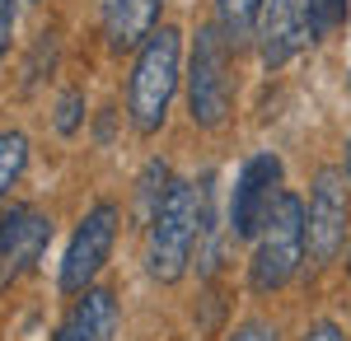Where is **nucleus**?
Masks as SVG:
<instances>
[{"instance_id": "obj_1", "label": "nucleus", "mask_w": 351, "mask_h": 341, "mask_svg": "<svg viewBox=\"0 0 351 341\" xmlns=\"http://www.w3.org/2000/svg\"><path fill=\"white\" fill-rule=\"evenodd\" d=\"M183 89V28L160 24L136 47L127 75V122L136 136H160L169 108Z\"/></svg>"}, {"instance_id": "obj_2", "label": "nucleus", "mask_w": 351, "mask_h": 341, "mask_svg": "<svg viewBox=\"0 0 351 341\" xmlns=\"http://www.w3.org/2000/svg\"><path fill=\"white\" fill-rule=\"evenodd\" d=\"M202 234V183L173 178L160 210L145 225V276L155 286H178L197 257Z\"/></svg>"}, {"instance_id": "obj_3", "label": "nucleus", "mask_w": 351, "mask_h": 341, "mask_svg": "<svg viewBox=\"0 0 351 341\" xmlns=\"http://www.w3.org/2000/svg\"><path fill=\"white\" fill-rule=\"evenodd\" d=\"M304 257H309V201L286 187L276 210H271L267 225H263V234L253 238V253H248V290L258 299L281 294L300 276Z\"/></svg>"}, {"instance_id": "obj_4", "label": "nucleus", "mask_w": 351, "mask_h": 341, "mask_svg": "<svg viewBox=\"0 0 351 341\" xmlns=\"http://www.w3.org/2000/svg\"><path fill=\"white\" fill-rule=\"evenodd\" d=\"M183 89H188V117L197 131H220L230 122V112H234V47L220 38L216 24L197 28Z\"/></svg>"}, {"instance_id": "obj_5", "label": "nucleus", "mask_w": 351, "mask_h": 341, "mask_svg": "<svg viewBox=\"0 0 351 341\" xmlns=\"http://www.w3.org/2000/svg\"><path fill=\"white\" fill-rule=\"evenodd\" d=\"M117 229H122V206L117 201H94V206L80 215L75 234L61 253V271H56V290L66 299L84 294L89 286H99L104 266L112 262V248H117Z\"/></svg>"}, {"instance_id": "obj_6", "label": "nucleus", "mask_w": 351, "mask_h": 341, "mask_svg": "<svg viewBox=\"0 0 351 341\" xmlns=\"http://www.w3.org/2000/svg\"><path fill=\"white\" fill-rule=\"evenodd\" d=\"M281 192H286V164H281V155L258 150V155L243 159L234 192H230V238L234 243H253L263 234L267 215L276 210Z\"/></svg>"}, {"instance_id": "obj_7", "label": "nucleus", "mask_w": 351, "mask_h": 341, "mask_svg": "<svg viewBox=\"0 0 351 341\" xmlns=\"http://www.w3.org/2000/svg\"><path fill=\"white\" fill-rule=\"evenodd\" d=\"M52 243V215L33 201H5L0 206V290H14L24 276L38 271Z\"/></svg>"}, {"instance_id": "obj_8", "label": "nucleus", "mask_w": 351, "mask_h": 341, "mask_svg": "<svg viewBox=\"0 0 351 341\" xmlns=\"http://www.w3.org/2000/svg\"><path fill=\"white\" fill-rule=\"evenodd\" d=\"M342 168H319L309 183V262L332 266L347 248L351 225V192Z\"/></svg>"}, {"instance_id": "obj_9", "label": "nucleus", "mask_w": 351, "mask_h": 341, "mask_svg": "<svg viewBox=\"0 0 351 341\" xmlns=\"http://www.w3.org/2000/svg\"><path fill=\"white\" fill-rule=\"evenodd\" d=\"M314 42V14L309 0H267L263 24H258V56L267 71H281Z\"/></svg>"}, {"instance_id": "obj_10", "label": "nucleus", "mask_w": 351, "mask_h": 341, "mask_svg": "<svg viewBox=\"0 0 351 341\" xmlns=\"http://www.w3.org/2000/svg\"><path fill=\"white\" fill-rule=\"evenodd\" d=\"M122 327V309H117V290L112 286H89L84 294L71 299L66 318L56 323L52 341H112Z\"/></svg>"}, {"instance_id": "obj_11", "label": "nucleus", "mask_w": 351, "mask_h": 341, "mask_svg": "<svg viewBox=\"0 0 351 341\" xmlns=\"http://www.w3.org/2000/svg\"><path fill=\"white\" fill-rule=\"evenodd\" d=\"M164 0H108L104 10V38L112 52H132L141 47L155 28H160Z\"/></svg>"}, {"instance_id": "obj_12", "label": "nucleus", "mask_w": 351, "mask_h": 341, "mask_svg": "<svg viewBox=\"0 0 351 341\" xmlns=\"http://www.w3.org/2000/svg\"><path fill=\"white\" fill-rule=\"evenodd\" d=\"M263 10H267V0H211V24H216L220 38L239 52L248 42H258Z\"/></svg>"}, {"instance_id": "obj_13", "label": "nucleus", "mask_w": 351, "mask_h": 341, "mask_svg": "<svg viewBox=\"0 0 351 341\" xmlns=\"http://www.w3.org/2000/svg\"><path fill=\"white\" fill-rule=\"evenodd\" d=\"M24 168H28V136L10 127V131H0V206H5L10 192L19 187Z\"/></svg>"}, {"instance_id": "obj_14", "label": "nucleus", "mask_w": 351, "mask_h": 341, "mask_svg": "<svg viewBox=\"0 0 351 341\" xmlns=\"http://www.w3.org/2000/svg\"><path fill=\"white\" fill-rule=\"evenodd\" d=\"M169 183H173L169 164H164V159H150V164H145V173L136 178V215H141V225H150V215L160 210Z\"/></svg>"}, {"instance_id": "obj_15", "label": "nucleus", "mask_w": 351, "mask_h": 341, "mask_svg": "<svg viewBox=\"0 0 351 341\" xmlns=\"http://www.w3.org/2000/svg\"><path fill=\"white\" fill-rule=\"evenodd\" d=\"M52 127L61 140H75L84 131V89H61V99L52 108Z\"/></svg>"}, {"instance_id": "obj_16", "label": "nucleus", "mask_w": 351, "mask_h": 341, "mask_svg": "<svg viewBox=\"0 0 351 341\" xmlns=\"http://www.w3.org/2000/svg\"><path fill=\"white\" fill-rule=\"evenodd\" d=\"M309 14H314V42H324L347 24L351 0H309Z\"/></svg>"}, {"instance_id": "obj_17", "label": "nucleus", "mask_w": 351, "mask_h": 341, "mask_svg": "<svg viewBox=\"0 0 351 341\" xmlns=\"http://www.w3.org/2000/svg\"><path fill=\"white\" fill-rule=\"evenodd\" d=\"M225 341H276V327H271L267 318H243V323L230 327Z\"/></svg>"}, {"instance_id": "obj_18", "label": "nucleus", "mask_w": 351, "mask_h": 341, "mask_svg": "<svg viewBox=\"0 0 351 341\" xmlns=\"http://www.w3.org/2000/svg\"><path fill=\"white\" fill-rule=\"evenodd\" d=\"M14 28H19V0H0V66L14 47Z\"/></svg>"}, {"instance_id": "obj_19", "label": "nucleus", "mask_w": 351, "mask_h": 341, "mask_svg": "<svg viewBox=\"0 0 351 341\" xmlns=\"http://www.w3.org/2000/svg\"><path fill=\"white\" fill-rule=\"evenodd\" d=\"M304 341H347V332H342V323H332V318H319V323H309Z\"/></svg>"}, {"instance_id": "obj_20", "label": "nucleus", "mask_w": 351, "mask_h": 341, "mask_svg": "<svg viewBox=\"0 0 351 341\" xmlns=\"http://www.w3.org/2000/svg\"><path fill=\"white\" fill-rule=\"evenodd\" d=\"M342 173H347V183H351V136H347V159H342Z\"/></svg>"}, {"instance_id": "obj_21", "label": "nucleus", "mask_w": 351, "mask_h": 341, "mask_svg": "<svg viewBox=\"0 0 351 341\" xmlns=\"http://www.w3.org/2000/svg\"><path fill=\"white\" fill-rule=\"evenodd\" d=\"M347 271H351V257H347Z\"/></svg>"}, {"instance_id": "obj_22", "label": "nucleus", "mask_w": 351, "mask_h": 341, "mask_svg": "<svg viewBox=\"0 0 351 341\" xmlns=\"http://www.w3.org/2000/svg\"><path fill=\"white\" fill-rule=\"evenodd\" d=\"M33 5H43V0H33Z\"/></svg>"}]
</instances>
